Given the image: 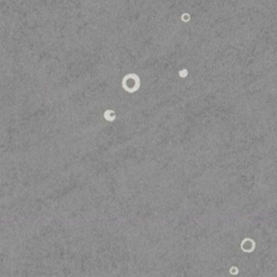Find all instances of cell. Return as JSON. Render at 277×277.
<instances>
[{"label":"cell","instance_id":"cell-1","mask_svg":"<svg viewBox=\"0 0 277 277\" xmlns=\"http://www.w3.org/2000/svg\"><path fill=\"white\" fill-rule=\"evenodd\" d=\"M121 84H122V88L127 92L133 93V92L138 91L140 88V77L136 74H129L124 77Z\"/></svg>","mask_w":277,"mask_h":277},{"label":"cell","instance_id":"cell-4","mask_svg":"<svg viewBox=\"0 0 277 277\" xmlns=\"http://www.w3.org/2000/svg\"><path fill=\"white\" fill-rule=\"evenodd\" d=\"M182 20H184V21L186 22V21L188 20V15H187V14H184L183 16H182Z\"/></svg>","mask_w":277,"mask_h":277},{"label":"cell","instance_id":"cell-3","mask_svg":"<svg viewBox=\"0 0 277 277\" xmlns=\"http://www.w3.org/2000/svg\"><path fill=\"white\" fill-rule=\"evenodd\" d=\"M187 73H188L187 69H182V70H180V72H179V75H180L182 78H185V77L187 76Z\"/></svg>","mask_w":277,"mask_h":277},{"label":"cell","instance_id":"cell-2","mask_svg":"<svg viewBox=\"0 0 277 277\" xmlns=\"http://www.w3.org/2000/svg\"><path fill=\"white\" fill-rule=\"evenodd\" d=\"M114 111H111V109H107L104 113V118L106 119L107 121H114L116 119V115L114 114Z\"/></svg>","mask_w":277,"mask_h":277}]
</instances>
